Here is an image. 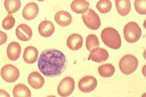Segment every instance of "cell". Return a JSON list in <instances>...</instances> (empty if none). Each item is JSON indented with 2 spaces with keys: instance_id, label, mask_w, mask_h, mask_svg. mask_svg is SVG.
<instances>
[{
  "instance_id": "6da1fadb",
  "label": "cell",
  "mask_w": 146,
  "mask_h": 97,
  "mask_svg": "<svg viewBox=\"0 0 146 97\" xmlns=\"http://www.w3.org/2000/svg\"><path fill=\"white\" fill-rule=\"evenodd\" d=\"M67 66V60L64 54L56 49L44 50L38 60L39 70L45 77L55 78L61 75Z\"/></svg>"
},
{
  "instance_id": "7a4b0ae2",
  "label": "cell",
  "mask_w": 146,
  "mask_h": 97,
  "mask_svg": "<svg viewBox=\"0 0 146 97\" xmlns=\"http://www.w3.org/2000/svg\"><path fill=\"white\" fill-rule=\"evenodd\" d=\"M101 38L103 43L110 48L118 49L121 47V37L118 31L113 27L104 29L101 32Z\"/></svg>"
},
{
  "instance_id": "3957f363",
  "label": "cell",
  "mask_w": 146,
  "mask_h": 97,
  "mask_svg": "<svg viewBox=\"0 0 146 97\" xmlns=\"http://www.w3.org/2000/svg\"><path fill=\"white\" fill-rule=\"evenodd\" d=\"M138 64V60L135 56L127 55L122 57L120 60L119 66L122 73L129 75L136 70Z\"/></svg>"
},
{
  "instance_id": "277c9868",
  "label": "cell",
  "mask_w": 146,
  "mask_h": 97,
  "mask_svg": "<svg viewBox=\"0 0 146 97\" xmlns=\"http://www.w3.org/2000/svg\"><path fill=\"white\" fill-rule=\"evenodd\" d=\"M125 39L129 43H135L139 41L142 35V30L135 22H130L123 29Z\"/></svg>"
},
{
  "instance_id": "5b68a950",
  "label": "cell",
  "mask_w": 146,
  "mask_h": 97,
  "mask_svg": "<svg viewBox=\"0 0 146 97\" xmlns=\"http://www.w3.org/2000/svg\"><path fill=\"white\" fill-rule=\"evenodd\" d=\"M82 16L85 25L88 28L94 30L100 29L101 20L98 14L94 10L88 9L86 12L82 14Z\"/></svg>"
},
{
  "instance_id": "8992f818",
  "label": "cell",
  "mask_w": 146,
  "mask_h": 97,
  "mask_svg": "<svg viewBox=\"0 0 146 97\" xmlns=\"http://www.w3.org/2000/svg\"><path fill=\"white\" fill-rule=\"evenodd\" d=\"M1 75L6 82L12 83L18 80L20 77V71L14 65L7 64L1 69Z\"/></svg>"
},
{
  "instance_id": "52a82bcc",
  "label": "cell",
  "mask_w": 146,
  "mask_h": 97,
  "mask_svg": "<svg viewBox=\"0 0 146 97\" xmlns=\"http://www.w3.org/2000/svg\"><path fill=\"white\" fill-rule=\"evenodd\" d=\"M75 80L70 77H67L60 82L58 87V93L61 97H68L75 90Z\"/></svg>"
},
{
  "instance_id": "ba28073f",
  "label": "cell",
  "mask_w": 146,
  "mask_h": 97,
  "mask_svg": "<svg viewBox=\"0 0 146 97\" xmlns=\"http://www.w3.org/2000/svg\"><path fill=\"white\" fill-rule=\"evenodd\" d=\"M98 85V82L95 77L87 76L82 78L78 83V88L80 90L84 93L94 90Z\"/></svg>"
},
{
  "instance_id": "9c48e42d",
  "label": "cell",
  "mask_w": 146,
  "mask_h": 97,
  "mask_svg": "<svg viewBox=\"0 0 146 97\" xmlns=\"http://www.w3.org/2000/svg\"><path fill=\"white\" fill-rule=\"evenodd\" d=\"M17 38L23 42H27L31 40L33 33L30 27L25 24H21L17 27L16 30Z\"/></svg>"
},
{
  "instance_id": "30bf717a",
  "label": "cell",
  "mask_w": 146,
  "mask_h": 97,
  "mask_svg": "<svg viewBox=\"0 0 146 97\" xmlns=\"http://www.w3.org/2000/svg\"><path fill=\"white\" fill-rule=\"evenodd\" d=\"M39 8L38 5L35 3H27L23 9V16L26 20L31 21L33 20L38 15Z\"/></svg>"
},
{
  "instance_id": "8fae6325",
  "label": "cell",
  "mask_w": 146,
  "mask_h": 97,
  "mask_svg": "<svg viewBox=\"0 0 146 97\" xmlns=\"http://www.w3.org/2000/svg\"><path fill=\"white\" fill-rule=\"evenodd\" d=\"M109 57L108 51L104 48L95 49L91 52L89 56V60L98 63H101L106 61Z\"/></svg>"
},
{
  "instance_id": "7c38bea8",
  "label": "cell",
  "mask_w": 146,
  "mask_h": 97,
  "mask_svg": "<svg viewBox=\"0 0 146 97\" xmlns=\"http://www.w3.org/2000/svg\"><path fill=\"white\" fill-rule=\"evenodd\" d=\"M83 41V38L82 36L78 34H73L68 37L67 45L71 50L76 51L82 47Z\"/></svg>"
},
{
  "instance_id": "4fadbf2b",
  "label": "cell",
  "mask_w": 146,
  "mask_h": 97,
  "mask_svg": "<svg viewBox=\"0 0 146 97\" xmlns=\"http://www.w3.org/2000/svg\"><path fill=\"white\" fill-rule=\"evenodd\" d=\"M28 84L33 88H42L44 84V79L38 72H33L30 74L28 78Z\"/></svg>"
},
{
  "instance_id": "5bb4252c",
  "label": "cell",
  "mask_w": 146,
  "mask_h": 97,
  "mask_svg": "<svg viewBox=\"0 0 146 97\" xmlns=\"http://www.w3.org/2000/svg\"><path fill=\"white\" fill-rule=\"evenodd\" d=\"M55 26L53 23L49 21H44L38 26L39 33L45 38L51 37L55 32Z\"/></svg>"
},
{
  "instance_id": "9a60e30c",
  "label": "cell",
  "mask_w": 146,
  "mask_h": 97,
  "mask_svg": "<svg viewBox=\"0 0 146 97\" xmlns=\"http://www.w3.org/2000/svg\"><path fill=\"white\" fill-rule=\"evenodd\" d=\"M21 45L17 42H12L7 48V55L9 59L12 61L18 60L21 54Z\"/></svg>"
},
{
  "instance_id": "2e32d148",
  "label": "cell",
  "mask_w": 146,
  "mask_h": 97,
  "mask_svg": "<svg viewBox=\"0 0 146 97\" xmlns=\"http://www.w3.org/2000/svg\"><path fill=\"white\" fill-rule=\"evenodd\" d=\"M55 21L62 27H67L71 24L72 17L69 12L66 11H60L57 12L54 17Z\"/></svg>"
},
{
  "instance_id": "e0dca14e",
  "label": "cell",
  "mask_w": 146,
  "mask_h": 97,
  "mask_svg": "<svg viewBox=\"0 0 146 97\" xmlns=\"http://www.w3.org/2000/svg\"><path fill=\"white\" fill-rule=\"evenodd\" d=\"M38 49L33 47H28L25 49L23 54L24 61L28 64H33L38 58Z\"/></svg>"
},
{
  "instance_id": "ac0fdd59",
  "label": "cell",
  "mask_w": 146,
  "mask_h": 97,
  "mask_svg": "<svg viewBox=\"0 0 146 97\" xmlns=\"http://www.w3.org/2000/svg\"><path fill=\"white\" fill-rule=\"evenodd\" d=\"M90 3L86 0H74L72 3L71 8L73 11L78 14H83L86 12Z\"/></svg>"
},
{
  "instance_id": "d6986e66",
  "label": "cell",
  "mask_w": 146,
  "mask_h": 97,
  "mask_svg": "<svg viewBox=\"0 0 146 97\" xmlns=\"http://www.w3.org/2000/svg\"><path fill=\"white\" fill-rule=\"evenodd\" d=\"M115 5L117 12L122 16H126L131 11L130 0H115Z\"/></svg>"
},
{
  "instance_id": "ffe728a7",
  "label": "cell",
  "mask_w": 146,
  "mask_h": 97,
  "mask_svg": "<svg viewBox=\"0 0 146 97\" xmlns=\"http://www.w3.org/2000/svg\"><path fill=\"white\" fill-rule=\"evenodd\" d=\"M14 97H31V92L26 85L23 84H19L15 86L13 90Z\"/></svg>"
},
{
  "instance_id": "44dd1931",
  "label": "cell",
  "mask_w": 146,
  "mask_h": 97,
  "mask_svg": "<svg viewBox=\"0 0 146 97\" xmlns=\"http://www.w3.org/2000/svg\"><path fill=\"white\" fill-rule=\"evenodd\" d=\"M4 5L7 12L10 14L15 13L21 7L20 0H5Z\"/></svg>"
},
{
  "instance_id": "7402d4cb",
  "label": "cell",
  "mask_w": 146,
  "mask_h": 97,
  "mask_svg": "<svg viewBox=\"0 0 146 97\" xmlns=\"http://www.w3.org/2000/svg\"><path fill=\"white\" fill-rule=\"evenodd\" d=\"M98 73L101 77L109 78L115 74V68L111 64H105L98 67Z\"/></svg>"
},
{
  "instance_id": "603a6c76",
  "label": "cell",
  "mask_w": 146,
  "mask_h": 97,
  "mask_svg": "<svg viewBox=\"0 0 146 97\" xmlns=\"http://www.w3.org/2000/svg\"><path fill=\"white\" fill-rule=\"evenodd\" d=\"M100 42L98 38L95 34H91L87 36L86 40V47L89 52L95 49L100 47Z\"/></svg>"
},
{
  "instance_id": "cb8c5ba5",
  "label": "cell",
  "mask_w": 146,
  "mask_h": 97,
  "mask_svg": "<svg viewBox=\"0 0 146 97\" xmlns=\"http://www.w3.org/2000/svg\"><path fill=\"white\" fill-rule=\"evenodd\" d=\"M96 7L101 13H108L111 10L112 3L110 0H100L96 4Z\"/></svg>"
},
{
  "instance_id": "d4e9b609",
  "label": "cell",
  "mask_w": 146,
  "mask_h": 97,
  "mask_svg": "<svg viewBox=\"0 0 146 97\" xmlns=\"http://www.w3.org/2000/svg\"><path fill=\"white\" fill-rule=\"evenodd\" d=\"M15 24V19L13 16L9 14L2 22V27L5 30H10L13 27Z\"/></svg>"
},
{
  "instance_id": "484cf974",
  "label": "cell",
  "mask_w": 146,
  "mask_h": 97,
  "mask_svg": "<svg viewBox=\"0 0 146 97\" xmlns=\"http://www.w3.org/2000/svg\"><path fill=\"white\" fill-rule=\"evenodd\" d=\"M135 8L138 13L141 15H146V0H135Z\"/></svg>"
},
{
  "instance_id": "4316f807",
  "label": "cell",
  "mask_w": 146,
  "mask_h": 97,
  "mask_svg": "<svg viewBox=\"0 0 146 97\" xmlns=\"http://www.w3.org/2000/svg\"><path fill=\"white\" fill-rule=\"evenodd\" d=\"M7 40V36L5 32L0 31V46L5 44Z\"/></svg>"
},
{
  "instance_id": "83f0119b",
  "label": "cell",
  "mask_w": 146,
  "mask_h": 97,
  "mask_svg": "<svg viewBox=\"0 0 146 97\" xmlns=\"http://www.w3.org/2000/svg\"><path fill=\"white\" fill-rule=\"evenodd\" d=\"M9 97L10 95L5 91L2 90V89H0V97Z\"/></svg>"
},
{
  "instance_id": "f1b7e54d",
  "label": "cell",
  "mask_w": 146,
  "mask_h": 97,
  "mask_svg": "<svg viewBox=\"0 0 146 97\" xmlns=\"http://www.w3.org/2000/svg\"><path fill=\"white\" fill-rule=\"evenodd\" d=\"M37 1H38L39 2H43V1H45V0H37Z\"/></svg>"
}]
</instances>
